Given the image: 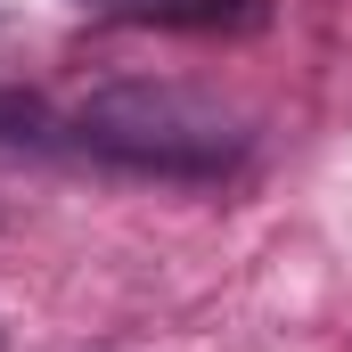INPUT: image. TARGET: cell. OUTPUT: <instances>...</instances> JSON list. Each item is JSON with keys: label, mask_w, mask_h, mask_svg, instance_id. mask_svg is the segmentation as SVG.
<instances>
[{"label": "cell", "mask_w": 352, "mask_h": 352, "mask_svg": "<svg viewBox=\"0 0 352 352\" xmlns=\"http://www.w3.org/2000/svg\"><path fill=\"white\" fill-rule=\"evenodd\" d=\"M0 140L41 148V140H50V107H41L33 90H0Z\"/></svg>", "instance_id": "cell-3"}, {"label": "cell", "mask_w": 352, "mask_h": 352, "mask_svg": "<svg viewBox=\"0 0 352 352\" xmlns=\"http://www.w3.org/2000/svg\"><path fill=\"white\" fill-rule=\"evenodd\" d=\"M148 25H197V33H230V25H263L270 0H156V8H140Z\"/></svg>", "instance_id": "cell-2"}, {"label": "cell", "mask_w": 352, "mask_h": 352, "mask_svg": "<svg viewBox=\"0 0 352 352\" xmlns=\"http://www.w3.org/2000/svg\"><path fill=\"white\" fill-rule=\"evenodd\" d=\"M82 140L107 148V156L156 164V173H205V164H221L238 148L230 123L188 107L180 90H115V98H98V107H82Z\"/></svg>", "instance_id": "cell-1"}]
</instances>
